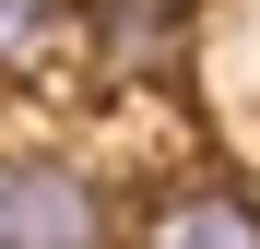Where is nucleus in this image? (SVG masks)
I'll list each match as a JSON object with an SVG mask.
<instances>
[{"label": "nucleus", "instance_id": "2", "mask_svg": "<svg viewBox=\"0 0 260 249\" xmlns=\"http://www.w3.org/2000/svg\"><path fill=\"white\" fill-rule=\"evenodd\" d=\"M189 24H201V0H83V36L107 71H178Z\"/></svg>", "mask_w": 260, "mask_h": 249}, {"label": "nucleus", "instance_id": "3", "mask_svg": "<svg viewBox=\"0 0 260 249\" xmlns=\"http://www.w3.org/2000/svg\"><path fill=\"white\" fill-rule=\"evenodd\" d=\"M142 249H260V202H237V190H178V202H154Z\"/></svg>", "mask_w": 260, "mask_h": 249}, {"label": "nucleus", "instance_id": "4", "mask_svg": "<svg viewBox=\"0 0 260 249\" xmlns=\"http://www.w3.org/2000/svg\"><path fill=\"white\" fill-rule=\"evenodd\" d=\"M48 36H59V0H0V71H24Z\"/></svg>", "mask_w": 260, "mask_h": 249}, {"label": "nucleus", "instance_id": "1", "mask_svg": "<svg viewBox=\"0 0 260 249\" xmlns=\"http://www.w3.org/2000/svg\"><path fill=\"white\" fill-rule=\"evenodd\" d=\"M0 249H107V190L59 154H0Z\"/></svg>", "mask_w": 260, "mask_h": 249}]
</instances>
